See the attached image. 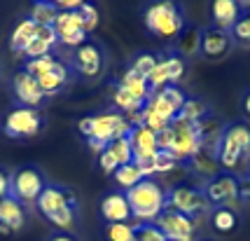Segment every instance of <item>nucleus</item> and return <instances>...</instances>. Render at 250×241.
Instances as JSON below:
<instances>
[{"label":"nucleus","mask_w":250,"mask_h":241,"mask_svg":"<svg viewBox=\"0 0 250 241\" xmlns=\"http://www.w3.org/2000/svg\"><path fill=\"white\" fill-rule=\"evenodd\" d=\"M154 66H157V54H152V52H141V54H136L133 59H131L129 68L133 70V73H138L141 77H150V73L154 70Z\"/></svg>","instance_id":"33"},{"label":"nucleus","mask_w":250,"mask_h":241,"mask_svg":"<svg viewBox=\"0 0 250 241\" xmlns=\"http://www.w3.org/2000/svg\"><path fill=\"white\" fill-rule=\"evenodd\" d=\"M59 7H56L54 2H49V0H35L31 7V14H28V19L35 22L38 26H52L56 22V17H59Z\"/></svg>","instance_id":"29"},{"label":"nucleus","mask_w":250,"mask_h":241,"mask_svg":"<svg viewBox=\"0 0 250 241\" xmlns=\"http://www.w3.org/2000/svg\"><path fill=\"white\" fill-rule=\"evenodd\" d=\"M199 47H201V28H196V26H189V23H187L185 28L180 31V35L175 38L173 49L180 56L192 59V56L199 54Z\"/></svg>","instance_id":"27"},{"label":"nucleus","mask_w":250,"mask_h":241,"mask_svg":"<svg viewBox=\"0 0 250 241\" xmlns=\"http://www.w3.org/2000/svg\"><path fill=\"white\" fill-rule=\"evenodd\" d=\"M38 211L49 220L59 232H70L77 222V197L73 190L47 183L42 195L35 201Z\"/></svg>","instance_id":"3"},{"label":"nucleus","mask_w":250,"mask_h":241,"mask_svg":"<svg viewBox=\"0 0 250 241\" xmlns=\"http://www.w3.org/2000/svg\"><path fill=\"white\" fill-rule=\"evenodd\" d=\"M101 218L105 220V225L110 222H129L131 220V206L126 192H110L101 201Z\"/></svg>","instance_id":"18"},{"label":"nucleus","mask_w":250,"mask_h":241,"mask_svg":"<svg viewBox=\"0 0 250 241\" xmlns=\"http://www.w3.org/2000/svg\"><path fill=\"white\" fill-rule=\"evenodd\" d=\"M208 222H210V227L218 232V234L225 237V234H231V232L239 227V213H236V208H231V206L210 208Z\"/></svg>","instance_id":"24"},{"label":"nucleus","mask_w":250,"mask_h":241,"mask_svg":"<svg viewBox=\"0 0 250 241\" xmlns=\"http://www.w3.org/2000/svg\"><path fill=\"white\" fill-rule=\"evenodd\" d=\"M239 199L241 201H250V171L239 175Z\"/></svg>","instance_id":"40"},{"label":"nucleus","mask_w":250,"mask_h":241,"mask_svg":"<svg viewBox=\"0 0 250 241\" xmlns=\"http://www.w3.org/2000/svg\"><path fill=\"white\" fill-rule=\"evenodd\" d=\"M229 35H231L234 44L250 49V7L241 10L239 19H236V22H234V26L229 28Z\"/></svg>","instance_id":"30"},{"label":"nucleus","mask_w":250,"mask_h":241,"mask_svg":"<svg viewBox=\"0 0 250 241\" xmlns=\"http://www.w3.org/2000/svg\"><path fill=\"white\" fill-rule=\"evenodd\" d=\"M166 208L178 211V213H183V216H187L192 220H199L204 216H208L213 206L208 204L204 187L180 183V185L166 190Z\"/></svg>","instance_id":"7"},{"label":"nucleus","mask_w":250,"mask_h":241,"mask_svg":"<svg viewBox=\"0 0 250 241\" xmlns=\"http://www.w3.org/2000/svg\"><path fill=\"white\" fill-rule=\"evenodd\" d=\"M77 14H80V19H82V26H84L87 35L91 33V31H96L98 22H101V14H98V10H96V5H94V2H84V5L77 10Z\"/></svg>","instance_id":"37"},{"label":"nucleus","mask_w":250,"mask_h":241,"mask_svg":"<svg viewBox=\"0 0 250 241\" xmlns=\"http://www.w3.org/2000/svg\"><path fill=\"white\" fill-rule=\"evenodd\" d=\"M115 82H117L122 89H126L131 96H136L138 101H143V103L152 96V89H150V85H147V80H145V77H141L138 73H133L131 68H126V70H124V73H122Z\"/></svg>","instance_id":"25"},{"label":"nucleus","mask_w":250,"mask_h":241,"mask_svg":"<svg viewBox=\"0 0 250 241\" xmlns=\"http://www.w3.org/2000/svg\"><path fill=\"white\" fill-rule=\"evenodd\" d=\"M241 0H210V22L229 31L241 14Z\"/></svg>","instance_id":"20"},{"label":"nucleus","mask_w":250,"mask_h":241,"mask_svg":"<svg viewBox=\"0 0 250 241\" xmlns=\"http://www.w3.org/2000/svg\"><path fill=\"white\" fill-rule=\"evenodd\" d=\"M187 73V59L180 56L173 47L164 49L162 54H157V66L147 77V85L152 91L162 87H168V85H178Z\"/></svg>","instance_id":"8"},{"label":"nucleus","mask_w":250,"mask_h":241,"mask_svg":"<svg viewBox=\"0 0 250 241\" xmlns=\"http://www.w3.org/2000/svg\"><path fill=\"white\" fill-rule=\"evenodd\" d=\"M241 108H243V112L250 117V89H246L243 96H241Z\"/></svg>","instance_id":"44"},{"label":"nucleus","mask_w":250,"mask_h":241,"mask_svg":"<svg viewBox=\"0 0 250 241\" xmlns=\"http://www.w3.org/2000/svg\"><path fill=\"white\" fill-rule=\"evenodd\" d=\"M220 166L229 174L239 175V169L248 166L250 159V122L234 120L225 124V131L218 145Z\"/></svg>","instance_id":"4"},{"label":"nucleus","mask_w":250,"mask_h":241,"mask_svg":"<svg viewBox=\"0 0 250 241\" xmlns=\"http://www.w3.org/2000/svg\"><path fill=\"white\" fill-rule=\"evenodd\" d=\"M157 145L162 153H168L178 164H185L187 159L201 148L196 124L183 120H173L164 131L157 133Z\"/></svg>","instance_id":"5"},{"label":"nucleus","mask_w":250,"mask_h":241,"mask_svg":"<svg viewBox=\"0 0 250 241\" xmlns=\"http://www.w3.org/2000/svg\"><path fill=\"white\" fill-rule=\"evenodd\" d=\"M98 166H101V171H105V174H115L120 164H117V159L108 153V150H103V153L98 154Z\"/></svg>","instance_id":"39"},{"label":"nucleus","mask_w":250,"mask_h":241,"mask_svg":"<svg viewBox=\"0 0 250 241\" xmlns=\"http://www.w3.org/2000/svg\"><path fill=\"white\" fill-rule=\"evenodd\" d=\"M44 117L38 108H26V106H17L12 108L5 120H2V131L10 138H33L42 131Z\"/></svg>","instance_id":"9"},{"label":"nucleus","mask_w":250,"mask_h":241,"mask_svg":"<svg viewBox=\"0 0 250 241\" xmlns=\"http://www.w3.org/2000/svg\"><path fill=\"white\" fill-rule=\"evenodd\" d=\"M112 175H115V183H117L122 190H131L133 185H138L143 180L141 169L133 164V162H131V164H122Z\"/></svg>","instance_id":"32"},{"label":"nucleus","mask_w":250,"mask_h":241,"mask_svg":"<svg viewBox=\"0 0 250 241\" xmlns=\"http://www.w3.org/2000/svg\"><path fill=\"white\" fill-rule=\"evenodd\" d=\"M108 241H136V232L131 222H110L105 225Z\"/></svg>","instance_id":"34"},{"label":"nucleus","mask_w":250,"mask_h":241,"mask_svg":"<svg viewBox=\"0 0 250 241\" xmlns=\"http://www.w3.org/2000/svg\"><path fill=\"white\" fill-rule=\"evenodd\" d=\"M47 187V178L38 166H21L12 174V187L10 197H14L19 204H35L38 197L42 195V190Z\"/></svg>","instance_id":"11"},{"label":"nucleus","mask_w":250,"mask_h":241,"mask_svg":"<svg viewBox=\"0 0 250 241\" xmlns=\"http://www.w3.org/2000/svg\"><path fill=\"white\" fill-rule=\"evenodd\" d=\"M154 222L164 232L166 241H196V220L187 218L178 211L164 208L162 216Z\"/></svg>","instance_id":"13"},{"label":"nucleus","mask_w":250,"mask_h":241,"mask_svg":"<svg viewBox=\"0 0 250 241\" xmlns=\"http://www.w3.org/2000/svg\"><path fill=\"white\" fill-rule=\"evenodd\" d=\"M12 91H14V96L19 101V106H26V108L40 110V106L47 101V96L42 94V89L38 85V80L31 73H26L23 68L12 80Z\"/></svg>","instance_id":"16"},{"label":"nucleus","mask_w":250,"mask_h":241,"mask_svg":"<svg viewBox=\"0 0 250 241\" xmlns=\"http://www.w3.org/2000/svg\"><path fill=\"white\" fill-rule=\"evenodd\" d=\"M49 241H77L70 232H54L52 237H49Z\"/></svg>","instance_id":"43"},{"label":"nucleus","mask_w":250,"mask_h":241,"mask_svg":"<svg viewBox=\"0 0 250 241\" xmlns=\"http://www.w3.org/2000/svg\"><path fill=\"white\" fill-rule=\"evenodd\" d=\"M35 35H38V23L31 22L28 17L21 19V22L14 26V31L10 35V49L12 52H17V54H23L26 52V47L35 40Z\"/></svg>","instance_id":"26"},{"label":"nucleus","mask_w":250,"mask_h":241,"mask_svg":"<svg viewBox=\"0 0 250 241\" xmlns=\"http://www.w3.org/2000/svg\"><path fill=\"white\" fill-rule=\"evenodd\" d=\"M65 64L70 66V70H75L77 75L94 80V77L103 75V70H105V49L94 40H87L70 52Z\"/></svg>","instance_id":"10"},{"label":"nucleus","mask_w":250,"mask_h":241,"mask_svg":"<svg viewBox=\"0 0 250 241\" xmlns=\"http://www.w3.org/2000/svg\"><path fill=\"white\" fill-rule=\"evenodd\" d=\"M145 28L162 40H175L187 26V12L178 0H147L143 7Z\"/></svg>","instance_id":"2"},{"label":"nucleus","mask_w":250,"mask_h":241,"mask_svg":"<svg viewBox=\"0 0 250 241\" xmlns=\"http://www.w3.org/2000/svg\"><path fill=\"white\" fill-rule=\"evenodd\" d=\"M56 61H59L56 54H47V56H40V59H28L23 70L31 73L33 77H38V75H42V73H47V70H52L56 66Z\"/></svg>","instance_id":"35"},{"label":"nucleus","mask_w":250,"mask_h":241,"mask_svg":"<svg viewBox=\"0 0 250 241\" xmlns=\"http://www.w3.org/2000/svg\"><path fill=\"white\" fill-rule=\"evenodd\" d=\"M52 28H54L59 44H63V47L75 49L82 43H87V31L82 26V19H80L77 10H70V12L61 10L59 17H56V22L52 23Z\"/></svg>","instance_id":"14"},{"label":"nucleus","mask_w":250,"mask_h":241,"mask_svg":"<svg viewBox=\"0 0 250 241\" xmlns=\"http://www.w3.org/2000/svg\"><path fill=\"white\" fill-rule=\"evenodd\" d=\"M175 166H178V162L168 153H162V150L157 153V174H168V171H173Z\"/></svg>","instance_id":"38"},{"label":"nucleus","mask_w":250,"mask_h":241,"mask_svg":"<svg viewBox=\"0 0 250 241\" xmlns=\"http://www.w3.org/2000/svg\"><path fill=\"white\" fill-rule=\"evenodd\" d=\"M185 166L189 169V174L194 175V178L204 180V183H208L210 178H215V175L222 171L218 153H215V150H208V148H199L185 162Z\"/></svg>","instance_id":"17"},{"label":"nucleus","mask_w":250,"mask_h":241,"mask_svg":"<svg viewBox=\"0 0 250 241\" xmlns=\"http://www.w3.org/2000/svg\"><path fill=\"white\" fill-rule=\"evenodd\" d=\"M129 141H131V148H133V157H143V154L159 153L157 133H154L152 129H147L145 124H133V127H131Z\"/></svg>","instance_id":"23"},{"label":"nucleus","mask_w":250,"mask_h":241,"mask_svg":"<svg viewBox=\"0 0 250 241\" xmlns=\"http://www.w3.org/2000/svg\"><path fill=\"white\" fill-rule=\"evenodd\" d=\"M204 192H206L208 204L213 208L218 206H231L239 201V175L229 174V171H220L215 178H210L204 183Z\"/></svg>","instance_id":"12"},{"label":"nucleus","mask_w":250,"mask_h":241,"mask_svg":"<svg viewBox=\"0 0 250 241\" xmlns=\"http://www.w3.org/2000/svg\"><path fill=\"white\" fill-rule=\"evenodd\" d=\"M10 187H12V174L7 169H0V199L10 197Z\"/></svg>","instance_id":"41"},{"label":"nucleus","mask_w":250,"mask_h":241,"mask_svg":"<svg viewBox=\"0 0 250 241\" xmlns=\"http://www.w3.org/2000/svg\"><path fill=\"white\" fill-rule=\"evenodd\" d=\"M131 218L138 222H154L166 208V190L154 178H143L138 185L126 190Z\"/></svg>","instance_id":"6"},{"label":"nucleus","mask_w":250,"mask_h":241,"mask_svg":"<svg viewBox=\"0 0 250 241\" xmlns=\"http://www.w3.org/2000/svg\"><path fill=\"white\" fill-rule=\"evenodd\" d=\"M196 131H199L201 148H208V150H215L218 153L220 138H222V131H225V122L220 120L215 112H210L208 117L196 122Z\"/></svg>","instance_id":"22"},{"label":"nucleus","mask_w":250,"mask_h":241,"mask_svg":"<svg viewBox=\"0 0 250 241\" xmlns=\"http://www.w3.org/2000/svg\"><path fill=\"white\" fill-rule=\"evenodd\" d=\"M35 80H38V85H40V89H42V94L47 99H49V96H56V94L63 91V89L68 87V82H70V66L59 59L52 70L38 75Z\"/></svg>","instance_id":"19"},{"label":"nucleus","mask_w":250,"mask_h":241,"mask_svg":"<svg viewBox=\"0 0 250 241\" xmlns=\"http://www.w3.org/2000/svg\"><path fill=\"white\" fill-rule=\"evenodd\" d=\"M133 232H136V241H166L157 222H138L133 225Z\"/></svg>","instance_id":"36"},{"label":"nucleus","mask_w":250,"mask_h":241,"mask_svg":"<svg viewBox=\"0 0 250 241\" xmlns=\"http://www.w3.org/2000/svg\"><path fill=\"white\" fill-rule=\"evenodd\" d=\"M213 110H210V106H208L204 99H196V96H187L185 106L180 108V112H178V117L175 120H183V122H192V124H196V122H201L204 117H208Z\"/></svg>","instance_id":"28"},{"label":"nucleus","mask_w":250,"mask_h":241,"mask_svg":"<svg viewBox=\"0 0 250 241\" xmlns=\"http://www.w3.org/2000/svg\"><path fill=\"white\" fill-rule=\"evenodd\" d=\"M49 2H54L59 10H80L84 2H91V0H49Z\"/></svg>","instance_id":"42"},{"label":"nucleus","mask_w":250,"mask_h":241,"mask_svg":"<svg viewBox=\"0 0 250 241\" xmlns=\"http://www.w3.org/2000/svg\"><path fill=\"white\" fill-rule=\"evenodd\" d=\"M234 47V40L229 31L220 28V26H206L201 28V47H199V54L206 56L208 61H218L222 56H227Z\"/></svg>","instance_id":"15"},{"label":"nucleus","mask_w":250,"mask_h":241,"mask_svg":"<svg viewBox=\"0 0 250 241\" xmlns=\"http://www.w3.org/2000/svg\"><path fill=\"white\" fill-rule=\"evenodd\" d=\"M105 150H108L115 159H117V164H131L133 162V148H131V141L129 136H122V138H115V141H110L105 145Z\"/></svg>","instance_id":"31"},{"label":"nucleus","mask_w":250,"mask_h":241,"mask_svg":"<svg viewBox=\"0 0 250 241\" xmlns=\"http://www.w3.org/2000/svg\"><path fill=\"white\" fill-rule=\"evenodd\" d=\"M131 124L120 110H103V112H96V115H87L77 122V129L84 136L87 145L94 150L96 154H101L105 150V145L115 138H122V136H129Z\"/></svg>","instance_id":"1"},{"label":"nucleus","mask_w":250,"mask_h":241,"mask_svg":"<svg viewBox=\"0 0 250 241\" xmlns=\"http://www.w3.org/2000/svg\"><path fill=\"white\" fill-rule=\"evenodd\" d=\"M196 241H215V239H208V237H201V239H196Z\"/></svg>","instance_id":"45"},{"label":"nucleus","mask_w":250,"mask_h":241,"mask_svg":"<svg viewBox=\"0 0 250 241\" xmlns=\"http://www.w3.org/2000/svg\"><path fill=\"white\" fill-rule=\"evenodd\" d=\"M26 222V211L23 204H19L14 197L0 199V232L21 230Z\"/></svg>","instance_id":"21"},{"label":"nucleus","mask_w":250,"mask_h":241,"mask_svg":"<svg viewBox=\"0 0 250 241\" xmlns=\"http://www.w3.org/2000/svg\"><path fill=\"white\" fill-rule=\"evenodd\" d=\"M248 171H250V159H248Z\"/></svg>","instance_id":"46"}]
</instances>
